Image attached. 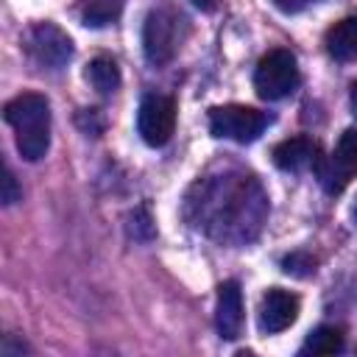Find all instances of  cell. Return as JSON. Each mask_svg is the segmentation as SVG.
Listing matches in <instances>:
<instances>
[{
    "instance_id": "1",
    "label": "cell",
    "mask_w": 357,
    "mask_h": 357,
    "mask_svg": "<svg viewBox=\"0 0 357 357\" xmlns=\"http://www.w3.org/2000/svg\"><path fill=\"white\" fill-rule=\"evenodd\" d=\"M201 206L209 212L206 231L223 243L251 240L268 212V201L251 176H226L215 181Z\"/></svg>"
},
{
    "instance_id": "5",
    "label": "cell",
    "mask_w": 357,
    "mask_h": 357,
    "mask_svg": "<svg viewBox=\"0 0 357 357\" xmlns=\"http://www.w3.org/2000/svg\"><path fill=\"white\" fill-rule=\"evenodd\" d=\"M268 126V117L254 109V106H240V103H229V106H215L209 109V131L220 139H231V142H254Z\"/></svg>"
},
{
    "instance_id": "2",
    "label": "cell",
    "mask_w": 357,
    "mask_h": 357,
    "mask_svg": "<svg viewBox=\"0 0 357 357\" xmlns=\"http://www.w3.org/2000/svg\"><path fill=\"white\" fill-rule=\"evenodd\" d=\"M6 123L17 131V151L22 159L36 162L50 145V103L39 92H22L11 98L3 109Z\"/></svg>"
},
{
    "instance_id": "16",
    "label": "cell",
    "mask_w": 357,
    "mask_h": 357,
    "mask_svg": "<svg viewBox=\"0 0 357 357\" xmlns=\"http://www.w3.org/2000/svg\"><path fill=\"white\" fill-rule=\"evenodd\" d=\"M282 268H284V273H290V276L307 279V276L315 273V257L307 254V251H293V254H287V257L282 259Z\"/></svg>"
},
{
    "instance_id": "20",
    "label": "cell",
    "mask_w": 357,
    "mask_h": 357,
    "mask_svg": "<svg viewBox=\"0 0 357 357\" xmlns=\"http://www.w3.org/2000/svg\"><path fill=\"white\" fill-rule=\"evenodd\" d=\"M192 6L201 8V11H212V8L218 6V0H192Z\"/></svg>"
},
{
    "instance_id": "13",
    "label": "cell",
    "mask_w": 357,
    "mask_h": 357,
    "mask_svg": "<svg viewBox=\"0 0 357 357\" xmlns=\"http://www.w3.org/2000/svg\"><path fill=\"white\" fill-rule=\"evenodd\" d=\"M86 78L100 95H109L120 86V67L112 56H95L86 67Z\"/></svg>"
},
{
    "instance_id": "19",
    "label": "cell",
    "mask_w": 357,
    "mask_h": 357,
    "mask_svg": "<svg viewBox=\"0 0 357 357\" xmlns=\"http://www.w3.org/2000/svg\"><path fill=\"white\" fill-rule=\"evenodd\" d=\"M276 3V8H282V11H298L301 6H307V3H312V0H273Z\"/></svg>"
},
{
    "instance_id": "12",
    "label": "cell",
    "mask_w": 357,
    "mask_h": 357,
    "mask_svg": "<svg viewBox=\"0 0 357 357\" xmlns=\"http://www.w3.org/2000/svg\"><path fill=\"white\" fill-rule=\"evenodd\" d=\"M324 45H326V53L337 61H349L357 56V14L351 17H343L340 22H335L326 36H324Z\"/></svg>"
},
{
    "instance_id": "7",
    "label": "cell",
    "mask_w": 357,
    "mask_h": 357,
    "mask_svg": "<svg viewBox=\"0 0 357 357\" xmlns=\"http://www.w3.org/2000/svg\"><path fill=\"white\" fill-rule=\"evenodd\" d=\"M176 128V103L167 95H145L137 112V131L151 145L159 148L173 137Z\"/></svg>"
},
{
    "instance_id": "14",
    "label": "cell",
    "mask_w": 357,
    "mask_h": 357,
    "mask_svg": "<svg viewBox=\"0 0 357 357\" xmlns=\"http://www.w3.org/2000/svg\"><path fill=\"white\" fill-rule=\"evenodd\" d=\"M126 0H84L81 3V17L86 25L92 28H103L109 22H114L123 11Z\"/></svg>"
},
{
    "instance_id": "21",
    "label": "cell",
    "mask_w": 357,
    "mask_h": 357,
    "mask_svg": "<svg viewBox=\"0 0 357 357\" xmlns=\"http://www.w3.org/2000/svg\"><path fill=\"white\" fill-rule=\"evenodd\" d=\"M351 109H354V114H357V81L351 84Z\"/></svg>"
},
{
    "instance_id": "11",
    "label": "cell",
    "mask_w": 357,
    "mask_h": 357,
    "mask_svg": "<svg viewBox=\"0 0 357 357\" xmlns=\"http://www.w3.org/2000/svg\"><path fill=\"white\" fill-rule=\"evenodd\" d=\"M318 162V145L310 137H290L273 148V165L287 173H298L304 167H315Z\"/></svg>"
},
{
    "instance_id": "9",
    "label": "cell",
    "mask_w": 357,
    "mask_h": 357,
    "mask_svg": "<svg viewBox=\"0 0 357 357\" xmlns=\"http://www.w3.org/2000/svg\"><path fill=\"white\" fill-rule=\"evenodd\" d=\"M298 307H301V301L296 293L282 290V287H271L259 301V329L268 335L284 332L298 318Z\"/></svg>"
},
{
    "instance_id": "15",
    "label": "cell",
    "mask_w": 357,
    "mask_h": 357,
    "mask_svg": "<svg viewBox=\"0 0 357 357\" xmlns=\"http://www.w3.org/2000/svg\"><path fill=\"white\" fill-rule=\"evenodd\" d=\"M343 349V332L335 326H318L301 346V354H337Z\"/></svg>"
},
{
    "instance_id": "8",
    "label": "cell",
    "mask_w": 357,
    "mask_h": 357,
    "mask_svg": "<svg viewBox=\"0 0 357 357\" xmlns=\"http://www.w3.org/2000/svg\"><path fill=\"white\" fill-rule=\"evenodd\" d=\"M28 53L39 67L61 70L73 59V42L59 25L36 22L28 33Z\"/></svg>"
},
{
    "instance_id": "4",
    "label": "cell",
    "mask_w": 357,
    "mask_h": 357,
    "mask_svg": "<svg viewBox=\"0 0 357 357\" xmlns=\"http://www.w3.org/2000/svg\"><path fill=\"white\" fill-rule=\"evenodd\" d=\"M315 176L329 195H337L349 187V181L357 176V128H346L337 145L326 156H318Z\"/></svg>"
},
{
    "instance_id": "6",
    "label": "cell",
    "mask_w": 357,
    "mask_h": 357,
    "mask_svg": "<svg viewBox=\"0 0 357 357\" xmlns=\"http://www.w3.org/2000/svg\"><path fill=\"white\" fill-rule=\"evenodd\" d=\"M181 17L173 8H153L142 25V50L153 67L167 64L178 50Z\"/></svg>"
},
{
    "instance_id": "10",
    "label": "cell",
    "mask_w": 357,
    "mask_h": 357,
    "mask_svg": "<svg viewBox=\"0 0 357 357\" xmlns=\"http://www.w3.org/2000/svg\"><path fill=\"white\" fill-rule=\"evenodd\" d=\"M243 293L237 282H223L218 287V312H215V326L223 340H234L243 332Z\"/></svg>"
},
{
    "instance_id": "17",
    "label": "cell",
    "mask_w": 357,
    "mask_h": 357,
    "mask_svg": "<svg viewBox=\"0 0 357 357\" xmlns=\"http://www.w3.org/2000/svg\"><path fill=\"white\" fill-rule=\"evenodd\" d=\"M131 234H134L137 240H151V237H153L151 215H148V209H145V206H139V209H134V212H131Z\"/></svg>"
},
{
    "instance_id": "18",
    "label": "cell",
    "mask_w": 357,
    "mask_h": 357,
    "mask_svg": "<svg viewBox=\"0 0 357 357\" xmlns=\"http://www.w3.org/2000/svg\"><path fill=\"white\" fill-rule=\"evenodd\" d=\"M0 198H3L6 206L17 204V201L22 198V190H20V184H17V178H14V173H11L8 167L3 170V192H0Z\"/></svg>"
},
{
    "instance_id": "3",
    "label": "cell",
    "mask_w": 357,
    "mask_h": 357,
    "mask_svg": "<svg viewBox=\"0 0 357 357\" xmlns=\"http://www.w3.org/2000/svg\"><path fill=\"white\" fill-rule=\"evenodd\" d=\"M298 86V61L290 50H268L254 70V89L265 100H279Z\"/></svg>"
},
{
    "instance_id": "22",
    "label": "cell",
    "mask_w": 357,
    "mask_h": 357,
    "mask_svg": "<svg viewBox=\"0 0 357 357\" xmlns=\"http://www.w3.org/2000/svg\"><path fill=\"white\" fill-rule=\"evenodd\" d=\"M354 220H357V204H354Z\"/></svg>"
}]
</instances>
